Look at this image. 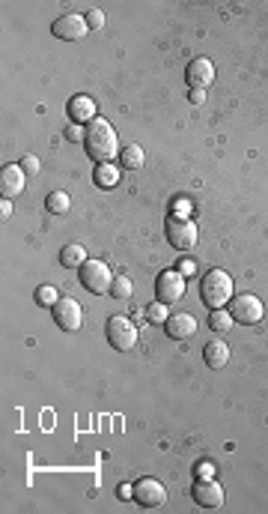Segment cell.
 <instances>
[{
    "label": "cell",
    "instance_id": "obj_26",
    "mask_svg": "<svg viewBox=\"0 0 268 514\" xmlns=\"http://www.w3.org/2000/svg\"><path fill=\"white\" fill-rule=\"evenodd\" d=\"M21 168H24V173H30V177H33V173H39V159H36V156H24Z\"/></svg>",
    "mask_w": 268,
    "mask_h": 514
},
{
    "label": "cell",
    "instance_id": "obj_15",
    "mask_svg": "<svg viewBox=\"0 0 268 514\" xmlns=\"http://www.w3.org/2000/svg\"><path fill=\"white\" fill-rule=\"evenodd\" d=\"M0 192H4V197H15L24 192V168L18 165H6L4 171H0Z\"/></svg>",
    "mask_w": 268,
    "mask_h": 514
},
{
    "label": "cell",
    "instance_id": "obj_7",
    "mask_svg": "<svg viewBox=\"0 0 268 514\" xmlns=\"http://www.w3.org/2000/svg\"><path fill=\"white\" fill-rule=\"evenodd\" d=\"M155 296H158V302H164V305L179 302V299L185 296V275L179 269H164L158 275V281H155Z\"/></svg>",
    "mask_w": 268,
    "mask_h": 514
},
{
    "label": "cell",
    "instance_id": "obj_25",
    "mask_svg": "<svg viewBox=\"0 0 268 514\" xmlns=\"http://www.w3.org/2000/svg\"><path fill=\"white\" fill-rule=\"evenodd\" d=\"M87 24L93 30H98V27H105V12L101 9H93V12H87Z\"/></svg>",
    "mask_w": 268,
    "mask_h": 514
},
{
    "label": "cell",
    "instance_id": "obj_21",
    "mask_svg": "<svg viewBox=\"0 0 268 514\" xmlns=\"http://www.w3.org/2000/svg\"><path fill=\"white\" fill-rule=\"evenodd\" d=\"M132 293H134V284H132L129 275H120V279H113V284H110V296L113 299H132Z\"/></svg>",
    "mask_w": 268,
    "mask_h": 514
},
{
    "label": "cell",
    "instance_id": "obj_24",
    "mask_svg": "<svg viewBox=\"0 0 268 514\" xmlns=\"http://www.w3.org/2000/svg\"><path fill=\"white\" fill-rule=\"evenodd\" d=\"M146 317H149V323H167L170 311H167V305H164V302H155V305L146 308Z\"/></svg>",
    "mask_w": 268,
    "mask_h": 514
},
{
    "label": "cell",
    "instance_id": "obj_1",
    "mask_svg": "<svg viewBox=\"0 0 268 514\" xmlns=\"http://www.w3.org/2000/svg\"><path fill=\"white\" fill-rule=\"evenodd\" d=\"M84 147H87V156L93 159V161H98V165H108V161H113V156L120 153L117 132H113V126H110L105 117H96L87 126Z\"/></svg>",
    "mask_w": 268,
    "mask_h": 514
},
{
    "label": "cell",
    "instance_id": "obj_6",
    "mask_svg": "<svg viewBox=\"0 0 268 514\" xmlns=\"http://www.w3.org/2000/svg\"><path fill=\"white\" fill-rule=\"evenodd\" d=\"M229 314H233V320L248 323V326L260 323L262 314H265L262 299L253 296V293H241V296H236V299H229Z\"/></svg>",
    "mask_w": 268,
    "mask_h": 514
},
{
    "label": "cell",
    "instance_id": "obj_30",
    "mask_svg": "<svg viewBox=\"0 0 268 514\" xmlns=\"http://www.w3.org/2000/svg\"><path fill=\"white\" fill-rule=\"evenodd\" d=\"M0 216L9 219L12 216V207H9V197H4V204H0Z\"/></svg>",
    "mask_w": 268,
    "mask_h": 514
},
{
    "label": "cell",
    "instance_id": "obj_10",
    "mask_svg": "<svg viewBox=\"0 0 268 514\" xmlns=\"http://www.w3.org/2000/svg\"><path fill=\"white\" fill-rule=\"evenodd\" d=\"M185 81L191 90H206V87L215 81V66L209 57H194L185 69Z\"/></svg>",
    "mask_w": 268,
    "mask_h": 514
},
{
    "label": "cell",
    "instance_id": "obj_16",
    "mask_svg": "<svg viewBox=\"0 0 268 514\" xmlns=\"http://www.w3.org/2000/svg\"><path fill=\"white\" fill-rule=\"evenodd\" d=\"M203 359H206V365L212 371H221L226 362H229V347L224 341H209L206 350H203Z\"/></svg>",
    "mask_w": 268,
    "mask_h": 514
},
{
    "label": "cell",
    "instance_id": "obj_11",
    "mask_svg": "<svg viewBox=\"0 0 268 514\" xmlns=\"http://www.w3.org/2000/svg\"><path fill=\"white\" fill-rule=\"evenodd\" d=\"M191 496H194L197 506H203V508H221L224 506V487L215 479H197Z\"/></svg>",
    "mask_w": 268,
    "mask_h": 514
},
{
    "label": "cell",
    "instance_id": "obj_13",
    "mask_svg": "<svg viewBox=\"0 0 268 514\" xmlns=\"http://www.w3.org/2000/svg\"><path fill=\"white\" fill-rule=\"evenodd\" d=\"M66 114L72 117V123H78V126H81V123H87V126H89V123L96 120V102L89 96H72Z\"/></svg>",
    "mask_w": 268,
    "mask_h": 514
},
{
    "label": "cell",
    "instance_id": "obj_3",
    "mask_svg": "<svg viewBox=\"0 0 268 514\" xmlns=\"http://www.w3.org/2000/svg\"><path fill=\"white\" fill-rule=\"evenodd\" d=\"M105 332H108L110 347L120 350V353H129V350H134V344H137V326L122 314L110 317L108 326H105Z\"/></svg>",
    "mask_w": 268,
    "mask_h": 514
},
{
    "label": "cell",
    "instance_id": "obj_12",
    "mask_svg": "<svg viewBox=\"0 0 268 514\" xmlns=\"http://www.w3.org/2000/svg\"><path fill=\"white\" fill-rule=\"evenodd\" d=\"M134 499L143 508H158L167 499V491H164V484L158 479H140L134 484Z\"/></svg>",
    "mask_w": 268,
    "mask_h": 514
},
{
    "label": "cell",
    "instance_id": "obj_8",
    "mask_svg": "<svg viewBox=\"0 0 268 514\" xmlns=\"http://www.w3.org/2000/svg\"><path fill=\"white\" fill-rule=\"evenodd\" d=\"M51 311H54V323L60 326V329H66V332L81 329V323H84L81 302H75V299H69V296H60Z\"/></svg>",
    "mask_w": 268,
    "mask_h": 514
},
{
    "label": "cell",
    "instance_id": "obj_17",
    "mask_svg": "<svg viewBox=\"0 0 268 514\" xmlns=\"http://www.w3.org/2000/svg\"><path fill=\"white\" fill-rule=\"evenodd\" d=\"M60 263H63L66 269H81L84 263H87V252H84V245H78V243L63 245V252H60Z\"/></svg>",
    "mask_w": 268,
    "mask_h": 514
},
{
    "label": "cell",
    "instance_id": "obj_29",
    "mask_svg": "<svg viewBox=\"0 0 268 514\" xmlns=\"http://www.w3.org/2000/svg\"><path fill=\"white\" fill-rule=\"evenodd\" d=\"M188 212H191V207L185 204V200H179V204H176V216H179V219H185Z\"/></svg>",
    "mask_w": 268,
    "mask_h": 514
},
{
    "label": "cell",
    "instance_id": "obj_31",
    "mask_svg": "<svg viewBox=\"0 0 268 514\" xmlns=\"http://www.w3.org/2000/svg\"><path fill=\"white\" fill-rule=\"evenodd\" d=\"M200 479H212V463H200Z\"/></svg>",
    "mask_w": 268,
    "mask_h": 514
},
{
    "label": "cell",
    "instance_id": "obj_33",
    "mask_svg": "<svg viewBox=\"0 0 268 514\" xmlns=\"http://www.w3.org/2000/svg\"><path fill=\"white\" fill-rule=\"evenodd\" d=\"M179 272H182V275H185V272H194V263H191V260H182V263H179Z\"/></svg>",
    "mask_w": 268,
    "mask_h": 514
},
{
    "label": "cell",
    "instance_id": "obj_27",
    "mask_svg": "<svg viewBox=\"0 0 268 514\" xmlns=\"http://www.w3.org/2000/svg\"><path fill=\"white\" fill-rule=\"evenodd\" d=\"M63 135H66L69 141H84V135H87V132L78 126V123H69V126H66V132H63Z\"/></svg>",
    "mask_w": 268,
    "mask_h": 514
},
{
    "label": "cell",
    "instance_id": "obj_14",
    "mask_svg": "<svg viewBox=\"0 0 268 514\" xmlns=\"http://www.w3.org/2000/svg\"><path fill=\"white\" fill-rule=\"evenodd\" d=\"M164 326H167V335L176 338V341H185V338H191V335L197 332V320L191 317V314H185V311H179V314H170Z\"/></svg>",
    "mask_w": 268,
    "mask_h": 514
},
{
    "label": "cell",
    "instance_id": "obj_22",
    "mask_svg": "<svg viewBox=\"0 0 268 514\" xmlns=\"http://www.w3.org/2000/svg\"><path fill=\"white\" fill-rule=\"evenodd\" d=\"M209 326L215 332H226L229 326H233V314L229 311H224V308H215L212 314H209Z\"/></svg>",
    "mask_w": 268,
    "mask_h": 514
},
{
    "label": "cell",
    "instance_id": "obj_4",
    "mask_svg": "<svg viewBox=\"0 0 268 514\" xmlns=\"http://www.w3.org/2000/svg\"><path fill=\"white\" fill-rule=\"evenodd\" d=\"M81 284L87 287L89 293H110V284H113V275H110V267L105 260H87L81 267Z\"/></svg>",
    "mask_w": 268,
    "mask_h": 514
},
{
    "label": "cell",
    "instance_id": "obj_28",
    "mask_svg": "<svg viewBox=\"0 0 268 514\" xmlns=\"http://www.w3.org/2000/svg\"><path fill=\"white\" fill-rule=\"evenodd\" d=\"M117 496H120V499H134V487H132V484H120V487H117Z\"/></svg>",
    "mask_w": 268,
    "mask_h": 514
},
{
    "label": "cell",
    "instance_id": "obj_19",
    "mask_svg": "<svg viewBox=\"0 0 268 514\" xmlns=\"http://www.w3.org/2000/svg\"><path fill=\"white\" fill-rule=\"evenodd\" d=\"M45 207H48V212H54V216H63V212H69L72 197H69L66 192H51V195L45 197Z\"/></svg>",
    "mask_w": 268,
    "mask_h": 514
},
{
    "label": "cell",
    "instance_id": "obj_20",
    "mask_svg": "<svg viewBox=\"0 0 268 514\" xmlns=\"http://www.w3.org/2000/svg\"><path fill=\"white\" fill-rule=\"evenodd\" d=\"M120 159H122V165L129 168V171H137V168H143V147H137V144H129L120 153Z\"/></svg>",
    "mask_w": 268,
    "mask_h": 514
},
{
    "label": "cell",
    "instance_id": "obj_32",
    "mask_svg": "<svg viewBox=\"0 0 268 514\" xmlns=\"http://www.w3.org/2000/svg\"><path fill=\"white\" fill-rule=\"evenodd\" d=\"M203 99H206V93H203V90H191V102H194V105H200Z\"/></svg>",
    "mask_w": 268,
    "mask_h": 514
},
{
    "label": "cell",
    "instance_id": "obj_23",
    "mask_svg": "<svg viewBox=\"0 0 268 514\" xmlns=\"http://www.w3.org/2000/svg\"><path fill=\"white\" fill-rule=\"evenodd\" d=\"M57 299H60V296H57V290H54V287H51V284H42L39 290H36V302H39V305H45V308H54V302H57Z\"/></svg>",
    "mask_w": 268,
    "mask_h": 514
},
{
    "label": "cell",
    "instance_id": "obj_2",
    "mask_svg": "<svg viewBox=\"0 0 268 514\" xmlns=\"http://www.w3.org/2000/svg\"><path fill=\"white\" fill-rule=\"evenodd\" d=\"M200 296L212 311L224 308L229 299H233V279H229L224 269H209L200 281Z\"/></svg>",
    "mask_w": 268,
    "mask_h": 514
},
{
    "label": "cell",
    "instance_id": "obj_9",
    "mask_svg": "<svg viewBox=\"0 0 268 514\" xmlns=\"http://www.w3.org/2000/svg\"><path fill=\"white\" fill-rule=\"evenodd\" d=\"M87 30H89L87 16H75V12H69V16L57 18L54 27H51V33H54L57 39H63V42H78Z\"/></svg>",
    "mask_w": 268,
    "mask_h": 514
},
{
    "label": "cell",
    "instance_id": "obj_18",
    "mask_svg": "<svg viewBox=\"0 0 268 514\" xmlns=\"http://www.w3.org/2000/svg\"><path fill=\"white\" fill-rule=\"evenodd\" d=\"M96 185H101V189H113V185L120 183V168L117 165H96V173H93Z\"/></svg>",
    "mask_w": 268,
    "mask_h": 514
},
{
    "label": "cell",
    "instance_id": "obj_5",
    "mask_svg": "<svg viewBox=\"0 0 268 514\" xmlns=\"http://www.w3.org/2000/svg\"><path fill=\"white\" fill-rule=\"evenodd\" d=\"M197 224L191 219H179V216H170L167 221V243L179 252H191L197 245Z\"/></svg>",
    "mask_w": 268,
    "mask_h": 514
}]
</instances>
